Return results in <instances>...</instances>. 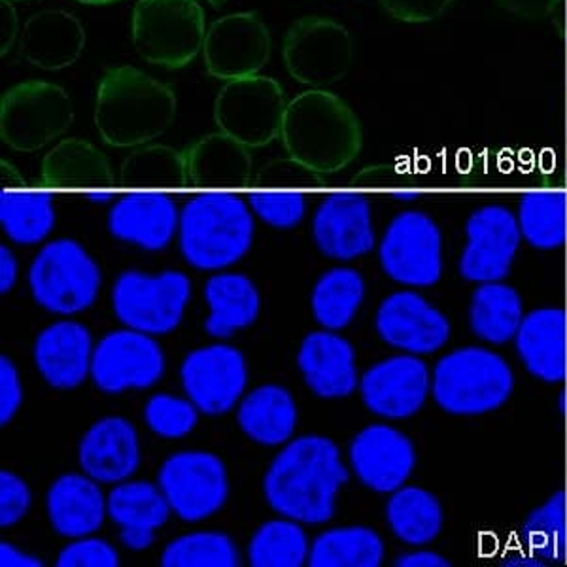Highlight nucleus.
Here are the masks:
<instances>
[{
  "mask_svg": "<svg viewBox=\"0 0 567 567\" xmlns=\"http://www.w3.org/2000/svg\"><path fill=\"white\" fill-rule=\"evenodd\" d=\"M195 171L199 181L205 178H224V181H237L246 175L245 150L239 141L229 135H213L200 142L194 154Z\"/></svg>",
  "mask_w": 567,
  "mask_h": 567,
  "instance_id": "obj_41",
  "label": "nucleus"
},
{
  "mask_svg": "<svg viewBox=\"0 0 567 567\" xmlns=\"http://www.w3.org/2000/svg\"><path fill=\"white\" fill-rule=\"evenodd\" d=\"M205 299L210 307L205 329L216 339H229L235 331L250 328L258 320V288L239 272H219L208 278Z\"/></svg>",
  "mask_w": 567,
  "mask_h": 567,
  "instance_id": "obj_30",
  "label": "nucleus"
},
{
  "mask_svg": "<svg viewBox=\"0 0 567 567\" xmlns=\"http://www.w3.org/2000/svg\"><path fill=\"white\" fill-rule=\"evenodd\" d=\"M430 386V369L419 355H392L363 374L361 400L382 419H409L424 405Z\"/></svg>",
  "mask_w": 567,
  "mask_h": 567,
  "instance_id": "obj_18",
  "label": "nucleus"
},
{
  "mask_svg": "<svg viewBox=\"0 0 567 567\" xmlns=\"http://www.w3.org/2000/svg\"><path fill=\"white\" fill-rule=\"evenodd\" d=\"M178 167L175 154L163 148L146 150L136 154L130 163H127V171L131 173V178L136 181H146L148 176H171L173 171Z\"/></svg>",
  "mask_w": 567,
  "mask_h": 567,
  "instance_id": "obj_49",
  "label": "nucleus"
},
{
  "mask_svg": "<svg viewBox=\"0 0 567 567\" xmlns=\"http://www.w3.org/2000/svg\"><path fill=\"white\" fill-rule=\"evenodd\" d=\"M31 507V491L12 471H0V526L20 523Z\"/></svg>",
  "mask_w": 567,
  "mask_h": 567,
  "instance_id": "obj_46",
  "label": "nucleus"
},
{
  "mask_svg": "<svg viewBox=\"0 0 567 567\" xmlns=\"http://www.w3.org/2000/svg\"><path fill=\"white\" fill-rule=\"evenodd\" d=\"M365 296V282L360 272L349 267H337L318 280L310 307L317 322L329 331H339L354 320Z\"/></svg>",
  "mask_w": 567,
  "mask_h": 567,
  "instance_id": "obj_36",
  "label": "nucleus"
},
{
  "mask_svg": "<svg viewBox=\"0 0 567 567\" xmlns=\"http://www.w3.org/2000/svg\"><path fill=\"white\" fill-rule=\"evenodd\" d=\"M0 224L8 239L16 245H39L55 227L53 195L45 189H2Z\"/></svg>",
  "mask_w": 567,
  "mask_h": 567,
  "instance_id": "obj_32",
  "label": "nucleus"
},
{
  "mask_svg": "<svg viewBox=\"0 0 567 567\" xmlns=\"http://www.w3.org/2000/svg\"><path fill=\"white\" fill-rule=\"evenodd\" d=\"M250 208L275 229H291L303 221L307 199L299 187L261 186L250 192Z\"/></svg>",
  "mask_w": 567,
  "mask_h": 567,
  "instance_id": "obj_42",
  "label": "nucleus"
},
{
  "mask_svg": "<svg viewBox=\"0 0 567 567\" xmlns=\"http://www.w3.org/2000/svg\"><path fill=\"white\" fill-rule=\"evenodd\" d=\"M78 462L85 475L97 483L127 481L141 464V445L135 425L120 416L99 420L80 441Z\"/></svg>",
  "mask_w": 567,
  "mask_h": 567,
  "instance_id": "obj_23",
  "label": "nucleus"
},
{
  "mask_svg": "<svg viewBox=\"0 0 567 567\" xmlns=\"http://www.w3.org/2000/svg\"><path fill=\"white\" fill-rule=\"evenodd\" d=\"M518 227L528 245L555 250L566 243L567 195L561 189H535L518 205Z\"/></svg>",
  "mask_w": 567,
  "mask_h": 567,
  "instance_id": "obj_37",
  "label": "nucleus"
},
{
  "mask_svg": "<svg viewBox=\"0 0 567 567\" xmlns=\"http://www.w3.org/2000/svg\"><path fill=\"white\" fill-rule=\"evenodd\" d=\"M210 2H214V4H221V2H224V0H210Z\"/></svg>",
  "mask_w": 567,
  "mask_h": 567,
  "instance_id": "obj_57",
  "label": "nucleus"
},
{
  "mask_svg": "<svg viewBox=\"0 0 567 567\" xmlns=\"http://www.w3.org/2000/svg\"><path fill=\"white\" fill-rule=\"evenodd\" d=\"M240 430L254 443L280 446L290 441L297 427L296 400L286 388L267 384L251 390L240 401Z\"/></svg>",
  "mask_w": 567,
  "mask_h": 567,
  "instance_id": "obj_31",
  "label": "nucleus"
},
{
  "mask_svg": "<svg viewBox=\"0 0 567 567\" xmlns=\"http://www.w3.org/2000/svg\"><path fill=\"white\" fill-rule=\"evenodd\" d=\"M12 2H27V0H12Z\"/></svg>",
  "mask_w": 567,
  "mask_h": 567,
  "instance_id": "obj_58",
  "label": "nucleus"
},
{
  "mask_svg": "<svg viewBox=\"0 0 567 567\" xmlns=\"http://www.w3.org/2000/svg\"><path fill=\"white\" fill-rule=\"evenodd\" d=\"M58 567H117L120 556L109 542L97 537H80L59 553Z\"/></svg>",
  "mask_w": 567,
  "mask_h": 567,
  "instance_id": "obj_45",
  "label": "nucleus"
},
{
  "mask_svg": "<svg viewBox=\"0 0 567 567\" xmlns=\"http://www.w3.org/2000/svg\"><path fill=\"white\" fill-rule=\"evenodd\" d=\"M197 406L192 400H181L171 393H155L144 406V420L150 430L163 439L186 437L197 425Z\"/></svg>",
  "mask_w": 567,
  "mask_h": 567,
  "instance_id": "obj_43",
  "label": "nucleus"
},
{
  "mask_svg": "<svg viewBox=\"0 0 567 567\" xmlns=\"http://www.w3.org/2000/svg\"><path fill=\"white\" fill-rule=\"evenodd\" d=\"M350 464L355 477L371 491H400L416 465L411 439L395 427L373 424L361 430L350 445Z\"/></svg>",
  "mask_w": 567,
  "mask_h": 567,
  "instance_id": "obj_21",
  "label": "nucleus"
},
{
  "mask_svg": "<svg viewBox=\"0 0 567 567\" xmlns=\"http://www.w3.org/2000/svg\"><path fill=\"white\" fill-rule=\"evenodd\" d=\"M192 297V280L181 271L157 277L125 271L112 288V309L130 329L148 336H167L181 326Z\"/></svg>",
  "mask_w": 567,
  "mask_h": 567,
  "instance_id": "obj_8",
  "label": "nucleus"
},
{
  "mask_svg": "<svg viewBox=\"0 0 567 567\" xmlns=\"http://www.w3.org/2000/svg\"><path fill=\"white\" fill-rule=\"evenodd\" d=\"M85 29L66 10H42L25 21L20 39V55L42 71H61L74 65L84 53Z\"/></svg>",
  "mask_w": 567,
  "mask_h": 567,
  "instance_id": "obj_25",
  "label": "nucleus"
},
{
  "mask_svg": "<svg viewBox=\"0 0 567 567\" xmlns=\"http://www.w3.org/2000/svg\"><path fill=\"white\" fill-rule=\"evenodd\" d=\"M282 55L284 65L296 82L312 90H326L349 74L354 42L341 23L307 16L288 29Z\"/></svg>",
  "mask_w": 567,
  "mask_h": 567,
  "instance_id": "obj_9",
  "label": "nucleus"
},
{
  "mask_svg": "<svg viewBox=\"0 0 567 567\" xmlns=\"http://www.w3.org/2000/svg\"><path fill=\"white\" fill-rule=\"evenodd\" d=\"M384 560L381 535L363 526L333 528L318 535L309 553L310 567H379Z\"/></svg>",
  "mask_w": 567,
  "mask_h": 567,
  "instance_id": "obj_34",
  "label": "nucleus"
},
{
  "mask_svg": "<svg viewBox=\"0 0 567 567\" xmlns=\"http://www.w3.org/2000/svg\"><path fill=\"white\" fill-rule=\"evenodd\" d=\"M523 543L537 560L560 564L567 558L566 494L556 492L526 518Z\"/></svg>",
  "mask_w": 567,
  "mask_h": 567,
  "instance_id": "obj_39",
  "label": "nucleus"
},
{
  "mask_svg": "<svg viewBox=\"0 0 567 567\" xmlns=\"http://www.w3.org/2000/svg\"><path fill=\"white\" fill-rule=\"evenodd\" d=\"M254 213L239 195L205 192L181 210L178 243L187 264L219 271L239 264L254 243Z\"/></svg>",
  "mask_w": 567,
  "mask_h": 567,
  "instance_id": "obj_3",
  "label": "nucleus"
},
{
  "mask_svg": "<svg viewBox=\"0 0 567 567\" xmlns=\"http://www.w3.org/2000/svg\"><path fill=\"white\" fill-rule=\"evenodd\" d=\"M181 210L162 192H136L114 203L109 213L112 237L142 250L167 248L178 231Z\"/></svg>",
  "mask_w": 567,
  "mask_h": 567,
  "instance_id": "obj_22",
  "label": "nucleus"
},
{
  "mask_svg": "<svg viewBox=\"0 0 567 567\" xmlns=\"http://www.w3.org/2000/svg\"><path fill=\"white\" fill-rule=\"evenodd\" d=\"M523 320V299L507 284H481V288L473 293L470 323L478 339L492 344H505L515 339Z\"/></svg>",
  "mask_w": 567,
  "mask_h": 567,
  "instance_id": "obj_33",
  "label": "nucleus"
},
{
  "mask_svg": "<svg viewBox=\"0 0 567 567\" xmlns=\"http://www.w3.org/2000/svg\"><path fill=\"white\" fill-rule=\"evenodd\" d=\"M309 553L301 523L291 518L265 523L248 545V560L254 567H301L309 561Z\"/></svg>",
  "mask_w": 567,
  "mask_h": 567,
  "instance_id": "obj_38",
  "label": "nucleus"
},
{
  "mask_svg": "<svg viewBox=\"0 0 567 567\" xmlns=\"http://www.w3.org/2000/svg\"><path fill=\"white\" fill-rule=\"evenodd\" d=\"M45 505L53 529L71 539L95 534L109 515L97 481L76 473L63 475L52 484Z\"/></svg>",
  "mask_w": 567,
  "mask_h": 567,
  "instance_id": "obj_29",
  "label": "nucleus"
},
{
  "mask_svg": "<svg viewBox=\"0 0 567 567\" xmlns=\"http://www.w3.org/2000/svg\"><path fill=\"white\" fill-rule=\"evenodd\" d=\"M112 523L120 526V537L131 550H144L154 543L155 529L162 528L173 513L159 486L144 481L117 484L106 499Z\"/></svg>",
  "mask_w": 567,
  "mask_h": 567,
  "instance_id": "obj_28",
  "label": "nucleus"
},
{
  "mask_svg": "<svg viewBox=\"0 0 567 567\" xmlns=\"http://www.w3.org/2000/svg\"><path fill=\"white\" fill-rule=\"evenodd\" d=\"M503 8L523 18H543L560 4V0H497Z\"/></svg>",
  "mask_w": 567,
  "mask_h": 567,
  "instance_id": "obj_51",
  "label": "nucleus"
},
{
  "mask_svg": "<svg viewBox=\"0 0 567 567\" xmlns=\"http://www.w3.org/2000/svg\"><path fill=\"white\" fill-rule=\"evenodd\" d=\"M176 106L171 85L135 66H116L99 84L95 123L110 144H138L162 135L175 122Z\"/></svg>",
  "mask_w": 567,
  "mask_h": 567,
  "instance_id": "obj_2",
  "label": "nucleus"
},
{
  "mask_svg": "<svg viewBox=\"0 0 567 567\" xmlns=\"http://www.w3.org/2000/svg\"><path fill=\"white\" fill-rule=\"evenodd\" d=\"M18 280V261L13 258L12 250L8 246H0V291L7 293L12 290Z\"/></svg>",
  "mask_w": 567,
  "mask_h": 567,
  "instance_id": "obj_54",
  "label": "nucleus"
},
{
  "mask_svg": "<svg viewBox=\"0 0 567 567\" xmlns=\"http://www.w3.org/2000/svg\"><path fill=\"white\" fill-rule=\"evenodd\" d=\"M0 566L2 567H40L42 561L34 556L21 553L20 548L13 547L10 543H0Z\"/></svg>",
  "mask_w": 567,
  "mask_h": 567,
  "instance_id": "obj_52",
  "label": "nucleus"
},
{
  "mask_svg": "<svg viewBox=\"0 0 567 567\" xmlns=\"http://www.w3.org/2000/svg\"><path fill=\"white\" fill-rule=\"evenodd\" d=\"M382 341L406 354H433L451 339V323L443 312L414 291L386 297L374 318Z\"/></svg>",
  "mask_w": 567,
  "mask_h": 567,
  "instance_id": "obj_19",
  "label": "nucleus"
},
{
  "mask_svg": "<svg viewBox=\"0 0 567 567\" xmlns=\"http://www.w3.org/2000/svg\"><path fill=\"white\" fill-rule=\"evenodd\" d=\"M80 4H93V7H99V4H114V2H120V0H76Z\"/></svg>",
  "mask_w": 567,
  "mask_h": 567,
  "instance_id": "obj_55",
  "label": "nucleus"
},
{
  "mask_svg": "<svg viewBox=\"0 0 567 567\" xmlns=\"http://www.w3.org/2000/svg\"><path fill=\"white\" fill-rule=\"evenodd\" d=\"M297 365L307 386L323 400L347 398L358 386L354 349L347 339L329 329L305 337Z\"/></svg>",
  "mask_w": 567,
  "mask_h": 567,
  "instance_id": "obj_26",
  "label": "nucleus"
},
{
  "mask_svg": "<svg viewBox=\"0 0 567 567\" xmlns=\"http://www.w3.org/2000/svg\"><path fill=\"white\" fill-rule=\"evenodd\" d=\"M395 566L400 567H449L451 561L443 558V556L430 553V550H416V553H409L398 558Z\"/></svg>",
  "mask_w": 567,
  "mask_h": 567,
  "instance_id": "obj_53",
  "label": "nucleus"
},
{
  "mask_svg": "<svg viewBox=\"0 0 567 567\" xmlns=\"http://www.w3.org/2000/svg\"><path fill=\"white\" fill-rule=\"evenodd\" d=\"M23 403V386L20 373L12 360L2 355L0 358V424L7 425L16 416Z\"/></svg>",
  "mask_w": 567,
  "mask_h": 567,
  "instance_id": "obj_48",
  "label": "nucleus"
},
{
  "mask_svg": "<svg viewBox=\"0 0 567 567\" xmlns=\"http://www.w3.org/2000/svg\"><path fill=\"white\" fill-rule=\"evenodd\" d=\"M271 50L269 27L258 13H229L208 27L203 59L210 76L229 82L264 71Z\"/></svg>",
  "mask_w": 567,
  "mask_h": 567,
  "instance_id": "obj_15",
  "label": "nucleus"
},
{
  "mask_svg": "<svg viewBox=\"0 0 567 567\" xmlns=\"http://www.w3.org/2000/svg\"><path fill=\"white\" fill-rule=\"evenodd\" d=\"M513 371L502 355L467 347L443 355L433 371V400L460 416L491 413L509 400Z\"/></svg>",
  "mask_w": 567,
  "mask_h": 567,
  "instance_id": "obj_5",
  "label": "nucleus"
},
{
  "mask_svg": "<svg viewBox=\"0 0 567 567\" xmlns=\"http://www.w3.org/2000/svg\"><path fill=\"white\" fill-rule=\"evenodd\" d=\"M382 271L403 286L427 288L443 272V239L427 214L405 210L386 227L379 248Z\"/></svg>",
  "mask_w": 567,
  "mask_h": 567,
  "instance_id": "obj_12",
  "label": "nucleus"
},
{
  "mask_svg": "<svg viewBox=\"0 0 567 567\" xmlns=\"http://www.w3.org/2000/svg\"><path fill=\"white\" fill-rule=\"evenodd\" d=\"M29 288L42 309L63 317L78 315L95 303L101 290V269L76 240H53L31 264Z\"/></svg>",
  "mask_w": 567,
  "mask_h": 567,
  "instance_id": "obj_7",
  "label": "nucleus"
},
{
  "mask_svg": "<svg viewBox=\"0 0 567 567\" xmlns=\"http://www.w3.org/2000/svg\"><path fill=\"white\" fill-rule=\"evenodd\" d=\"M460 275L470 282H502L523 239L515 214L502 205L478 208L467 219Z\"/></svg>",
  "mask_w": 567,
  "mask_h": 567,
  "instance_id": "obj_16",
  "label": "nucleus"
},
{
  "mask_svg": "<svg viewBox=\"0 0 567 567\" xmlns=\"http://www.w3.org/2000/svg\"><path fill=\"white\" fill-rule=\"evenodd\" d=\"M165 355L159 342L136 329L110 331L91 360V379L104 393L146 390L162 381Z\"/></svg>",
  "mask_w": 567,
  "mask_h": 567,
  "instance_id": "obj_14",
  "label": "nucleus"
},
{
  "mask_svg": "<svg viewBox=\"0 0 567 567\" xmlns=\"http://www.w3.org/2000/svg\"><path fill=\"white\" fill-rule=\"evenodd\" d=\"M386 518L393 535L406 545L432 543L443 528V509L432 492L401 486L390 497Z\"/></svg>",
  "mask_w": 567,
  "mask_h": 567,
  "instance_id": "obj_35",
  "label": "nucleus"
},
{
  "mask_svg": "<svg viewBox=\"0 0 567 567\" xmlns=\"http://www.w3.org/2000/svg\"><path fill=\"white\" fill-rule=\"evenodd\" d=\"M93 341L84 323L55 322L34 341V365L42 379L58 390H72L91 377Z\"/></svg>",
  "mask_w": 567,
  "mask_h": 567,
  "instance_id": "obj_24",
  "label": "nucleus"
},
{
  "mask_svg": "<svg viewBox=\"0 0 567 567\" xmlns=\"http://www.w3.org/2000/svg\"><path fill=\"white\" fill-rule=\"evenodd\" d=\"M312 237L328 258H361L374 248L373 208L355 192H337L320 203L312 218Z\"/></svg>",
  "mask_w": 567,
  "mask_h": 567,
  "instance_id": "obj_20",
  "label": "nucleus"
},
{
  "mask_svg": "<svg viewBox=\"0 0 567 567\" xmlns=\"http://www.w3.org/2000/svg\"><path fill=\"white\" fill-rule=\"evenodd\" d=\"M72 120L71 95L50 82H23L0 99V130L13 148H39L69 130Z\"/></svg>",
  "mask_w": 567,
  "mask_h": 567,
  "instance_id": "obj_10",
  "label": "nucleus"
},
{
  "mask_svg": "<svg viewBox=\"0 0 567 567\" xmlns=\"http://www.w3.org/2000/svg\"><path fill=\"white\" fill-rule=\"evenodd\" d=\"M181 379L187 400L194 401L200 413H229L248 384L245 355L229 344L203 347L186 355Z\"/></svg>",
  "mask_w": 567,
  "mask_h": 567,
  "instance_id": "obj_17",
  "label": "nucleus"
},
{
  "mask_svg": "<svg viewBox=\"0 0 567 567\" xmlns=\"http://www.w3.org/2000/svg\"><path fill=\"white\" fill-rule=\"evenodd\" d=\"M163 567H237L239 550L219 532H194L171 542L162 555Z\"/></svg>",
  "mask_w": 567,
  "mask_h": 567,
  "instance_id": "obj_40",
  "label": "nucleus"
},
{
  "mask_svg": "<svg viewBox=\"0 0 567 567\" xmlns=\"http://www.w3.org/2000/svg\"><path fill=\"white\" fill-rule=\"evenodd\" d=\"M286 109L282 85L256 74L229 80L216 97L214 116L226 135L240 144L259 146L282 131Z\"/></svg>",
  "mask_w": 567,
  "mask_h": 567,
  "instance_id": "obj_11",
  "label": "nucleus"
},
{
  "mask_svg": "<svg viewBox=\"0 0 567 567\" xmlns=\"http://www.w3.org/2000/svg\"><path fill=\"white\" fill-rule=\"evenodd\" d=\"M395 20L405 23H425L437 20L454 0H379Z\"/></svg>",
  "mask_w": 567,
  "mask_h": 567,
  "instance_id": "obj_47",
  "label": "nucleus"
},
{
  "mask_svg": "<svg viewBox=\"0 0 567 567\" xmlns=\"http://www.w3.org/2000/svg\"><path fill=\"white\" fill-rule=\"evenodd\" d=\"M284 141L297 159L312 167L337 168L358 154L360 122L336 93L309 90L288 103Z\"/></svg>",
  "mask_w": 567,
  "mask_h": 567,
  "instance_id": "obj_4",
  "label": "nucleus"
},
{
  "mask_svg": "<svg viewBox=\"0 0 567 567\" xmlns=\"http://www.w3.org/2000/svg\"><path fill=\"white\" fill-rule=\"evenodd\" d=\"M516 352L535 379L566 381L567 315L561 309H539L524 317L516 331Z\"/></svg>",
  "mask_w": 567,
  "mask_h": 567,
  "instance_id": "obj_27",
  "label": "nucleus"
},
{
  "mask_svg": "<svg viewBox=\"0 0 567 567\" xmlns=\"http://www.w3.org/2000/svg\"><path fill=\"white\" fill-rule=\"evenodd\" d=\"M20 34V18L12 0H0V55L4 58L12 50Z\"/></svg>",
  "mask_w": 567,
  "mask_h": 567,
  "instance_id": "obj_50",
  "label": "nucleus"
},
{
  "mask_svg": "<svg viewBox=\"0 0 567 567\" xmlns=\"http://www.w3.org/2000/svg\"><path fill=\"white\" fill-rule=\"evenodd\" d=\"M48 173L52 176H71V178L87 176V178L104 182L103 157L85 142H63L48 159Z\"/></svg>",
  "mask_w": 567,
  "mask_h": 567,
  "instance_id": "obj_44",
  "label": "nucleus"
},
{
  "mask_svg": "<svg viewBox=\"0 0 567 567\" xmlns=\"http://www.w3.org/2000/svg\"><path fill=\"white\" fill-rule=\"evenodd\" d=\"M349 470L331 439L305 435L284 446L264 478L265 499L278 515L301 524H326Z\"/></svg>",
  "mask_w": 567,
  "mask_h": 567,
  "instance_id": "obj_1",
  "label": "nucleus"
},
{
  "mask_svg": "<svg viewBox=\"0 0 567 567\" xmlns=\"http://www.w3.org/2000/svg\"><path fill=\"white\" fill-rule=\"evenodd\" d=\"M560 409H561V413H567V382H566V386H564V390H561Z\"/></svg>",
  "mask_w": 567,
  "mask_h": 567,
  "instance_id": "obj_56",
  "label": "nucleus"
},
{
  "mask_svg": "<svg viewBox=\"0 0 567 567\" xmlns=\"http://www.w3.org/2000/svg\"><path fill=\"white\" fill-rule=\"evenodd\" d=\"M207 18L197 0H138L133 10V44L150 65L182 69L199 55Z\"/></svg>",
  "mask_w": 567,
  "mask_h": 567,
  "instance_id": "obj_6",
  "label": "nucleus"
},
{
  "mask_svg": "<svg viewBox=\"0 0 567 567\" xmlns=\"http://www.w3.org/2000/svg\"><path fill=\"white\" fill-rule=\"evenodd\" d=\"M157 484L173 513L186 523L216 515L229 496L226 465L210 452L173 454L162 465Z\"/></svg>",
  "mask_w": 567,
  "mask_h": 567,
  "instance_id": "obj_13",
  "label": "nucleus"
}]
</instances>
